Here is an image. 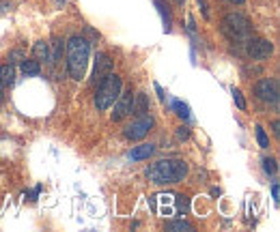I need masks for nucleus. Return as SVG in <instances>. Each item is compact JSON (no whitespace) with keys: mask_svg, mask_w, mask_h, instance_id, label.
<instances>
[{"mask_svg":"<svg viewBox=\"0 0 280 232\" xmlns=\"http://www.w3.org/2000/svg\"><path fill=\"white\" fill-rule=\"evenodd\" d=\"M108 73H112V60H110V56H108L106 52H97V54H95V67H93L91 84L97 86Z\"/></svg>","mask_w":280,"mask_h":232,"instance_id":"nucleus-8","label":"nucleus"},{"mask_svg":"<svg viewBox=\"0 0 280 232\" xmlns=\"http://www.w3.org/2000/svg\"><path fill=\"white\" fill-rule=\"evenodd\" d=\"M263 170L267 174H274L276 172V159H263Z\"/></svg>","mask_w":280,"mask_h":232,"instance_id":"nucleus-22","label":"nucleus"},{"mask_svg":"<svg viewBox=\"0 0 280 232\" xmlns=\"http://www.w3.org/2000/svg\"><path fill=\"white\" fill-rule=\"evenodd\" d=\"M173 108H175L177 116H181V119H188V116H190V108H188V103H183V101H175Z\"/></svg>","mask_w":280,"mask_h":232,"instance_id":"nucleus-19","label":"nucleus"},{"mask_svg":"<svg viewBox=\"0 0 280 232\" xmlns=\"http://www.w3.org/2000/svg\"><path fill=\"white\" fill-rule=\"evenodd\" d=\"M188 136H190V131H188L185 127H179V131H177V138H179V140H185Z\"/></svg>","mask_w":280,"mask_h":232,"instance_id":"nucleus-24","label":"nucleus"},{"mask_svg":"<svg viewBox=\"0 0 280 232\" xmlns=\"http://www.w3.org/2000/svg\"><path fill=\"white\" fill-rule=\"evenodd\" d=\"M166 230H177V232L188 230V232H192L194 226L188 224V221H183V219H177V221H168V224H166Z\"/></svg>","mask_w":280,"mask_h":232,"instance_id":"nucleus-17","label":"nucleus"},{"mask_svg":"<svg viewBox=\"0 0 280 232\" xmlns=\"http://www.w3.org/2000/svg\"><path fill=\"white\" fill-rule=\"evenodd\" d=\"M177 3H179V5H181V3H185V0H177Z\"/></svg>","mask_w":280,"mask_h":232,"instance_id":"nucleus-30","label":"nucleus"},{"mask_svg":"<svg viewBox=\"0 0 280 232\" xmlns=\"http://www.w3.org/2000/svg\"><path fill=\"white\" fill-rule=\"evenodd\" d=\"M188 176L183 159H160L147 168V178L153 185H177Z\"/></svg>","mask_w":280,"mask_h":232,"instance_id":"nucleus-1","label":"nucleus"},{"mask_svg":"<svg viewBox=\"0 0 280 232\" xmlns=\"http://www.w3.org/2000/svg\"><path fill=\"white\" fill-rule=\"evenodd\" d=\"M158 198L162 200V204H164V209L160 211L162 215H173V202H175V196H173V194H160Z\"/></svg>","mask_w":280,"mask_h":232,"instance_id":"nucleus-15","label":"nucleus"},{"mask_svg":"<svg viewBox=\"0 0 280 232\" xmlns=\"http://www.w3.org/2000/svg\"><path fill=\"white\" fill-rule=\"evenodd\" d=\"M147 108H149L147 95H134V108H132V112L138 116V114H144V112H147Z\"/></svg>","mask_w":280,"mask_h":232,"instance_id":"nucleus-13","label":"nucleus"},{"mask_svg":"<svg viewBox=\"0 0 280 232\" xmlns=\"http://www.w3.org/2000/svg\"><path fill=\"white\" fill-rule=\"evenodd\" d=\"M272 198H274V202L278 204V183L272 185Z\"/></svg>","mask_w":280,"mask_h":232,"instance_id":"nucleus-25","label":"nucleus"},{"mask_svg":"<svg viewBox=\"0 0 280 232\" xmlns=\"http://www.w3.org/2000/svg\"><path fill=\"white\" fill-rule=\"evenodd\" d=\"M24 60V52L22 50H13L11 54H9V65H13V62H22Z\"/></svg>","mask_w":280,"mask_h":232,"instance_id":"nucleus-21","label":"nucleus"},{"mask_svg":"<svg viewBox=\"0 0 280 232\" xmlns=\"http://www.w3.org/2000/svg\"><path fill=\"white\" fill-rule=\"evenodd\" d=\"M20 65H22V71H24L26 75H39V73H41L39 60H28V58H24Z\"/></svg>","mask_w":280,"mask_h":232,"instance_id":"nucleus-12","label":"nucleus"},{"mask_svg":"<svg viewBox=\"0 0 280 232\" xmlns=\"http://www.w3.org/2000/svg\"><path fill=\"white\" fill-rule=\"evenodd\" d=\"M227 3H231V5H243L246 0H227Z\"/></svg>","mask_w":280,"mask_h":232,"instance_id":"nucleus-28","label":"nucleus"},{"mask_svg":"<svg viewBox=\"0 0 280 232\" xmlns=\"http://www.w3.org/2000/svg\"><path fill=\"white\" fill-rule=\"evenodd\" d=\"M33 54L37 56V58H41V60H50V46L46 41H37L35 43V48H33Z\"/></svg>","mask_w":280,"mask_h":232,"instance_id":"nucleus-14","label":"nucleus"},{"mask_svg":"<svg viewBox=\"0 0 280 232\" xmlns=\"http://www.w3.org/2000/svg\"><path fill=\"white\" fill-rule=\"evenodd\" d=\"M0 103H3V93H0Z\"/></svg>","mask_w":280,"mask_h":232,"instance_id":"nucleus-31","label":"nucleus"},{"mask_svg":"<svg viewBox=\"0 0 280 232\" xmlns=\"http://www.w3.org/2000/svg\"><path fill=\"white\" fill-rule=\"evenodd\" d=\"M274 54V46L269 43L267 39H257V41H250L248 46V56L252 60H265Z\"/></svg>","mask_w":280,"mask_h":232,"instance_id":"nucleus-9","label":"nucleus"},{"mask_svg":"<svg viewBox=\"0 0 280 232\" xmlns=\"http://www.w3.org/2000/svg\"><path fill=\"white\" fill-rule=\"evenodd\" d=\"M272 129H274V133L278 136V133H280V129H278V121H274V123H272Z\"/></svg>","mask_w":280,"mask_h":232,"instance_id":"nucleus-27","label":"nucleus"},{"mask_svg":"<svg viewBox=\"0 0 280 232\" xmlns=\"http://www.w3.org/2000/svg\"><path fill=\"white\" fill-rule=\"evenodd\" d=\"M222 32L231 41H246L252 32V26L248 22V17H243L241 13H229L222 22Z\"/></svg>","mask_w":280,"mask_h":232,"instance_id":"nucleus-4","label":"nucleus"},{"mask_svg":"<svg viewBox=\"0 0 280 232\" xmlns=\"http://www.w3.org/2000/svg\"><path fill=\"white\" fill-rule=\"evenodd\" d=\"M112 105H114V112L110 114V119L114 123L116 121H123L128 114H132V108H134V93H132V88H128V91H123V88H121V93H119V97H116V101Z\"/></svg>","mask_w":280,"mask_h":232,"instance_id":"nucleus-6","label":"nucleus"},{"mask_svg":"<svg viewBox=\"0 0 280 232\" xmlns=\"http://www.w3.org/2000/svg\"><path fill=\"white\" fill-rule=\"evenodd\" d=\"M13 84H15V69H13V65H3V67H0V86L9 88Z\"/></svg>","mask_w":280,"mask_h":232,"instance_id":"nucleus-11","label":"nucleus"},{"mask_svg":"<svg viewBox=\"0 0 280 232\" xmlns=\"http://www.w3.org/2000/svg\"><path fill=\"white\" fill-rule=\"evenodd\" d=\"M255 95L259 97L261 101H265V103H276L278 101V82L276 80H259V82L255 84Z\"/></svg>","mask_w":280,"mask_h":232,"instance_id":"nucleus-7","label":"nucleus"},{"mask_svg":"<svg viewBox=\"0 0 280 232\" xmlns=\"http://www.w3.org/2000/svg\"><path fill=\"white\" fill-rule=\"evenodd\" d=\"M231 95H233V99H235V103H237V108L239 110H246V101H243V95H241V91L239 88H231Z\"/></svg>","mask_w":280,"mask_h":232,"instance_id":"nucleus-20","label":"nucleus"},{"mask_svg":"<svg viewBox=\"0 0 280 232\" xmlns=\"http://www.w3.org/2000/svg\"><path fill=\"white\" fill-rule=\"evenodd\" d=\"M188 28L192 30V32L196 30V26H194V20H192V17H188Z\"/></svg>","mask_w":280,"mask_h":232,"instance_id":"nucleus-26","label":"nucleus"},{"mask_svg":"<svg viewBox=\"0 0 280 232\" xmlns=\"http://www.w3.org/2000/svg\"><path fill=\"white\" fill-rule=\"evenodd\" d=\"M123 88V80L116 73H108L102 82L97 84V93H95V108L99 112H106L110 105L116 101Z\"/></svg>","mask_w":280,"mask_h":232,"instance_id":"nucleus-3","label":"nucleus"},{"mask_svg":"<svg viewBox=\"0 0 280 232\" xmlns=\"http://www.w3.org/2000/svg\"><path fill=\"white\" fill-rule=\"evenodd\" d=\"M153 153H155V146H153V144H140V146L132 148L130 159H132V162H144V159H149Z\"/></svg>","mask_w":280,"mask_h":232,"instance_id":"nucleus-10","label":"nucleus"},{"mask_svg":"<svg viewBox=\"0 0 280 232\" xmlns=\"http://www.w3.org/2000/svg\"><path fill=\"white\" fill-rule=\"evenodd\" d=\"M175 198H177V204H179V209H181L183 213L190 209V202H188V198H185V196H175Z\"/></svg>","mask_w":280,"mask_h":232,"instance_id":"nucleus-23","label":"nucleus"},{"mask_svg":"<svg viewBox=\"0 0 280 232\" xmlns=\"http://www.w3.org/2000/svg\"><path fill=\"white\" fill-rule=\"evenodd\" d=\"M257 142H259V146L261 148H269V138H267V133H265V129L261 127H257Z\"/></svg>","mask_w":280,"mask_h":232,"instance_id":"nucleus-18","label":"nucleus"},{"mask_svg":"<svg viewBox=\"0 0 280 232\" xmlns=\"http://www.w3.org/2000/svg\"><path fill=\"white\" fill-rule=\"evenodd\" d=\"M153 127V119L149 114H138L136 121H132L128 127H125V138L130 140H142Z\"/></svg>","mask_w":280,"mask_h":232,"instance_id":"nucleus-5","label":"nucleus"},{"mask_svg":"<svg viewBox=\"0 0 280 232\" xmlns=\"http://www.w3.org/2000/svg\"><path fill=\"white\" fill-rule=\"evenodd\" d=\"M155 7L162 15V20H164V30H170V26H173V20H170V13H168V7L162 3V0H155Z\"/></svg>","mask_w":280,"mask_h":232,"instance_id":"nucleus-16","label":"nucleus"},{"mask_svg":"<svg viewBox=\"0 0 280 232\" xmlns=\"http://www.w3.org/2000/svg\"><path fill=\"white\" fill-rule=\"evenodd\" d=\"M88 54H91V46L84 37H71L67 41V71L74 80H82L88 67Z\"/></svg>","mask_w":280,"mask_h":232,"instance_id":"nucleus-2","label":"nucleus"},{"mask_svg":"<svg viewBox=\"0 0 280 232\" xmlns=\"http://www.w3.org/2000/svg\"><path fill=\"white\" fill-rule=\"evenodd\" d=\"M60 3H65V0H56V5H60Z\"/></svg>","mask_w":280,"mask_h":232,"instance_id":"nucleus-29","label":"nucleus"}]
</instances>
